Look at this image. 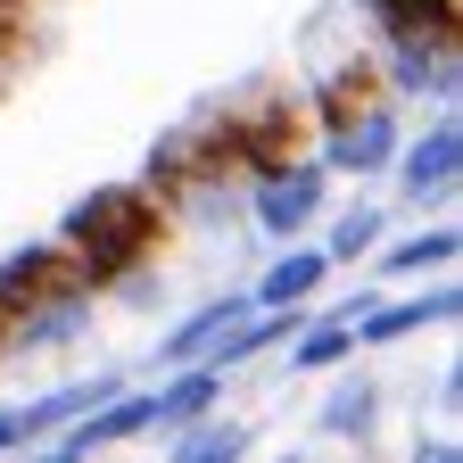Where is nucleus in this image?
I'll use <instances>...</instances> for the list:
<instances>
[{
	"mask_svg": "<svg viewBox=\"0 0 463 463\" xmlns=\"http://www.w3.org/2000/svg\"><path fill=\"white\" fill-rule=\"evenodd\" d=\"M157 191H141V183H99V191H83L67 215H58V232L50 241L67 249V273L83 281V289H108L125 265H141L149 249H157Z\"/></svg>",
	"mask_w": 463,
	"mask_h": 463,
	"instance_id": "nucleus-1",
	"label": "nucleus"
},
{
	"mask_svg": "<svg viewBox=\"0 0 463 463\" xmlns=\"http://www.w3.org/2000/svg\"><path fill=\"white\" fill-rule=\"evenodd\" d=\"M389 174H397L405 207L447 215V207H455V191H463V116H455V108H430V125L397 141Z\"/></svg>",
	"mask_w": 463,
	"mask_h": 463,
	"instance_id": "nucleus-2",
	"label": "nucleus"
},
{
	"mask_svg": "<svg viewBox=\"0 0 463 463\" xmlns=\"http://www.w3.org/2000/svg\"><path fill=\"white\" fill-rule=\"evenodd\" d=\"M323 191H331V174H323V157H273L265 174H249V223L265 232V241H298V232L323 215Z\"/></svg>",
	"mask_w": 463,
	"mask_h": 463,
	"instance_id": "nucleus-3",
	"label": "nucleus"
},
{
	"mask_svg": "<svg viewBox=\"0 0 463 463\" xmlns=\"http://www.w3.org/2000/svg\"><path fill=\"white\" fill-rule=\"evenodd\" d=\"M99 323V289H83L75 273H58L50 289L9 307V356H50V347H75Z\"/></svg>",
	"mask_w": 463,
	"mask_h": 463,
	"instance_id": "nucleus-4",
	"label": "nucleus"
},
{
	"mask_svg": "<svg viewBox=\"0 0 463 463\" xmlns=\"http://www.w3.org/2000/svg\"><path fill=\"white\" fill-rule=\"evenodd\" d=\"M463 315V298H455V281L447 273H422V281H405L397 298H364L356 307V347H397V339H414V331H447Z\"/></svg>",
	"mask_w": 463,
	"mask_h": 463,
	"instance_id": "nucleus-5",
	"label": "nucleus"
},
{
	"mask_svg": "<svg viewBox=\"0 0 463 463\" xmlns=\"http://www.w3.org/2000/svg\"><path fill=\"white\" fill-rule=\"evenodd\" d=\"M397 141H405L397 108L389 99H356V108L323 116V174H356V183H373V174H389Z\"/></svg>",
	"mask_w": 463,
	"mask_h": 463,
	"instance_id": "nucleus-6",
	"label": "nucleus"
},
{
	"mask_svg": "<svg viewBox=\"0 0 463 463\" xmlns=\"http://www.w3.org/2000/svg\"><path fill=\"white\" fill-rule=\"evenodd\" d=\"M381 67H389L397 99H430V108L463 99V50H455V33H381Z\"/></svg>",
	"mask_w": 463,
	"mask_h": 463,
	"instance_id": "nucleus-7",
	"label": "nucleus"
},
{
	"mask_svg": "<svg viewBox=\"0 0 463 463\" xmlns=\"http://www.w3.org/2000/svg\"><path fill=\"white\" fill-rule=\"evenodd\" d=\"M133 439H149V397L116 389V397L91 405V414H75L67 430H50V455H116V447H133Z\"/></svg>",
	"mask_w": 463,
	"mask_h": 463,
	"instance_id": "nucleus-8",
	"label": "nucleus"
},
{
	"mask_svg": "<svg viewBox=\"0 0 463 463\" xmlns=\"http://www.w3.org/2000/svg\"><path fill=\"white\" fill-rule=\"evenodd\" d=\"M273 249H281V257L257 273V289H249V298H257V307H315L323 289H331V273H339V265L307 241V232H298V241H273Z\"/></svg>",
	"mask_w": 463,
	"mask_h": 463,
	"instance_id": "nucleus-9",
	"label": "nucleus"
},
{
	"mask_svg": "<svg viewBox=\"0 0 463 463\" xmlns=\"http://www.w3.org/2000/svg\"><path fill=\"white\" fill-rule=\"evenodd\" d=\"M315 430L339 439V447H373V439H381V381L331 364V389H323V405H315Z\"/></svg>",
	"mask_w": 463,
	"mask_h": 463,
	"instance_id": "nucleus-10",
	"label": "nucleus"
},
{
	"mask_svg": "<svg viewBox=\"0 0 463 463\" xmlns=\"http://www.w3.org/2000/svg\"><path fill=\"white\" fill-rule=\"evenodd\" d=\"M125 389V373H91V381H58L50 397H33V405H9V422H17V447H50V430H67L75 414H91L99 397H116Z\"/></svg>",
	"mask_w": 463,
	"mask_h": 463,
	"instance_id": "nucleus-11",
	"label": "nucleus"
},
{
	"mask_svg": "<svg viewBox=\"0 0 463 463\" xmlns=\"http://www.w3.org/2000/svg\"><path fill=\"white\" fill-rule=\"evenodd\" d=\"M207 405H223V373H215L207 356L165 364V373H157V389H149V430H174V422L207 414Z\"/></svg>",
	"mask_w": 463,
	"mask_h": 463,
	"instance_id": "nucleus-12",
	"label": "nucleus"
},
{
	"mask_svg": "<svg viewBox=\"0 0 463 463\" xmlns=\"http://www.w3.org/2000/svg\"><path fill=\"white\" fill-rule=\"evenodd\" d=\"M257 298H249V289H223V298H207V307H191L183 323H174V331H157V373L165 364H191V356H207V347L232 331V323H241Z\"/></svg>",
	"mask_w": 463,
	"mask_h": 463,
	"instance_id": "nucleus-13",
	"label": "nucleus"
},
{
	"mask_svg": "<svg viewBox=\"0 0 463 463\" xmlns=\"http://www.w3.org/2000/svg\"><path fill=\"white\" fill-rule=\"evenodd\" d=\"M157 439H165L174 463H232V455H249V447H257V430H249V422H232L223 405H207V414L174 422V430H157Z\"/></svg>",
	"mask_w": 463,
	"mask_h": 463,
	"instance_id": "nucleus-14",
	"label": "nucleus"
},
{
	"mask_svg": "<svg viewBox=\"0 0 463 463\" xmlns=\"http://www.w3.org/2000/svg\"><path fill=\"white\" fill-rule=\"evenodd\" d=\"M373 257H381V273H389V281H422V273H447V265L463 257V241H455V223L439 215V223L405 232V241H389V249H373Z\"/></svg>",
	"mask_w": 463,
	"mask_h": 463,
	"instance_id": "nucleus-15",
	"label": "nucleus"
},
{
	"mask_svg": "<svg viewBox=\"0 0 463 463\" xmlns=\"http://www.w3.org/2000/svg\"><path fill=\"white\" fill-rule=\"evenodd\" d=\"M58 273H67V249H58V241H17L9 257H0V307H17V298H33V289H50Z\"/></svg>",
	"mask_w": 463,
	"mask_h": 463,
	"instance_id": "nucleus-16",
	"label": "nucleus"
},
{
	"mask_svg": "<svg viewBox=\"0 0 463 463\" xmlns=\"http://www.w3.org/2000/svg\"><path fill=\"white\" fill-rule=\"evenodd\" d=\"M373 249H381V207H373V199H364V207H339L323 257H331V265H356V257H373Z\"/></svg>",
	"mask_w": 463,
	"mask_h": 463,
	"instance_id": "nucleus-17",
	"label": "nucleus"
},
{
	"mask_svg": "<svg viewBox=\"0 0 463 463\" xmlns=\"http://www.w3.org/2000/svg\"><path fill=\"white\" fill-rule=\"evenodd\" d=\"M373 25L381 33H455V0H381Z\"/></svg>",
	"mask_w": 463,
	"mask_h": 463,
	"instance_id": "nucleus-18",
	"label": "nucleus"
},
{
	"mask_svg": "<svg viewBox=\"0 0 463 463\" xmlns=\"http://www.w3.org/2000/svg\"><path fill=\"white\" fill-rule=\"evenodd\" d=\"M430 405H439V414H447V422L463 414V364H455V356L439 364V381H430Z\"/></svg>",
	"mask_w": 463,
	"mask_h": 463,
	"instance_id": "nucleus-19",
	"label": "nucleus"
},
{
	"mask_svg": "<svg viewBox=\"0 0 463 463\" xmlns=\"http://www.w3.org/2000/svg\"><path fill=\"white\" fill-rule=\"evenodd\" d=\"M17 447V422H9V405H0V455H9Z\"/></svg>",
	"mask_w": 463,
	"mask_h": 463,
	"instance_id": "nucleus-20",
	"label": "nucleus"
},
{
	"mask_svg": "<svg viewBox=\"0 0 463 463\" xmlns=\"http://www.w3.org/2000/svg\"><path fill=\"white\" fill-rule=\"evenodd\" d=\"M0 356H9V307H0Z\"/></svg>",
	"mask_w": 463,
	"mask_h": 463,
	"instance_id": "nucleus-21",
	"label": "nucleus"
},
{
	"mask_svg": "<svg viewBox=\"0 0 463 463\" xmlns=\"http://www.w3.org/2000/svg\"><path fill=\"white\" fill-rule=\"evenodd\" d=\"M356 9H364V17H373V9H381V0H356Z\"/></svg>",
	"mask_w": 463,
	"mask_h": 463,
	"instance_id": "nucleus-22",
	"label": "nucleus"
}]
</instances>
